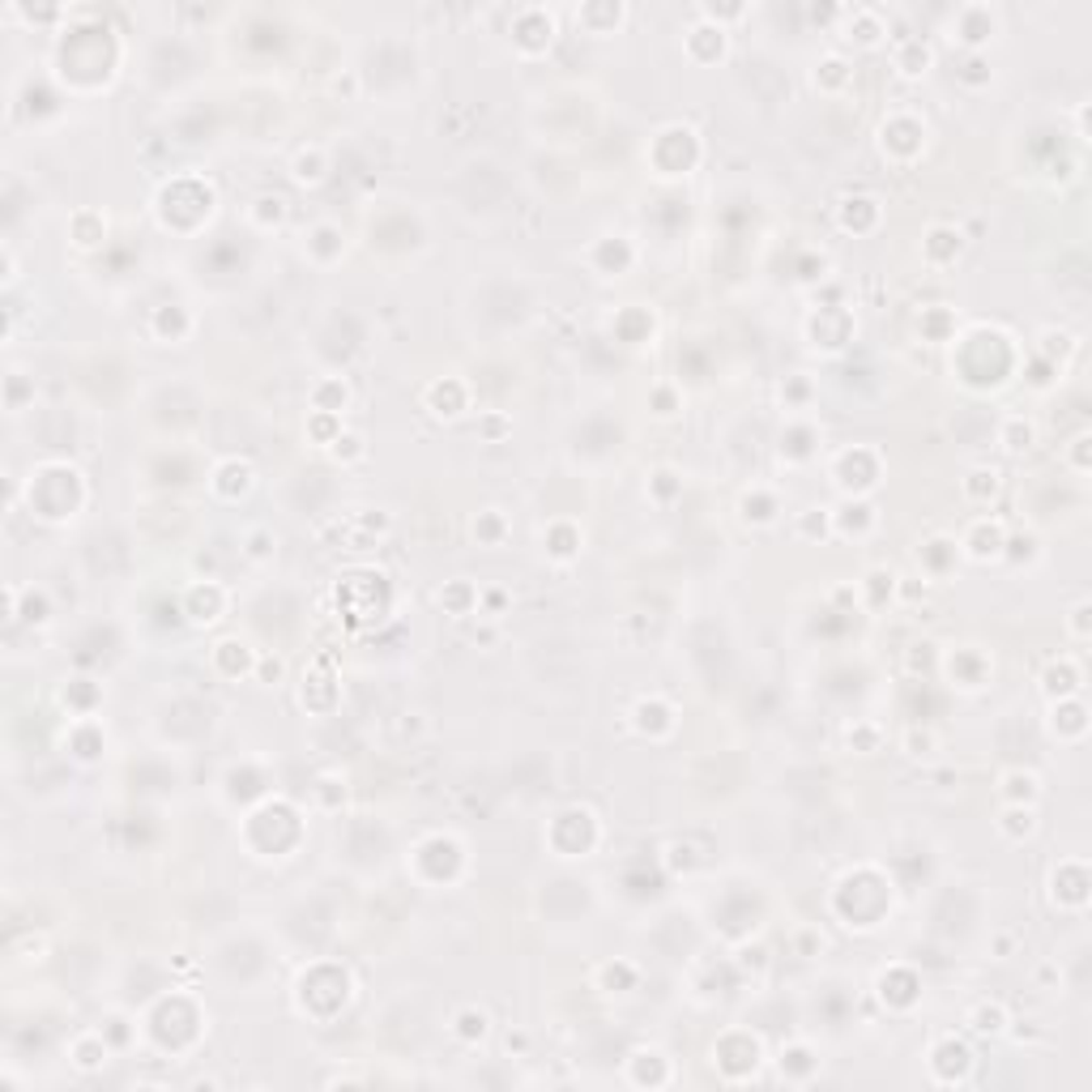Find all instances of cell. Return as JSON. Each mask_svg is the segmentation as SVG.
<instances>
[{
	"label": "cell",
	"instance_id": "cell-1",
	"mask_svg": "<svg viewBox=\"0 0 1092 1092\" xmlns=\"http://www.w3.org/2000/svg\"><path fill=\"white\" fill-rule=\"evenodd\" d=\"M1003 17L990 4H961L947 22V43H961L965 57H986V48L999 39Z\"/></svg>",
	"mask_w": 1092,
	"mask_h": 1092
},
{
	"label": "cell",
	"instance_id": "cell-2",
	"mask_svg": "<svg viewBox=\"0 0 1092 1092\" xmlns=\"http://www.w3.org/2000/svg\"><path fill=\"white\" fill-rule=\"evenodd\" d=\"M939 675L947 679V688L981 691L994 675V657L981 644H952V649L939 653Z\"/></svg>",
	"mask_w": 1092,
	"mask_h": 1092
},
{
	"label": "cell",
	"instance_id": "cell-3",
	"mask_svg": "<svg viewBox=\"0 0 1092 1092\" xmlns=\"http://www.w3.org/2000/svg\"><path fill=\"white\" fill-rule=\"evenodd\" d=\"M956 547H961V560H969V564L1003 560V547H1007V520L990 517V513H978V517L961 529Z\"/></svg>",
	"mask_w": 1092,
	"mask_h": 1092
},
{
	"label": "cell",
	"instance_id": "cell-4",
	"mask_svg": "<svg viewBox=\"0 0 1092 1092\" xmlns=\"http://www.w3.org/2000/svg\"><path fill=\"white\" fill-rule=\"evenodd\" d=\"M1037 688L1045 700H1067V695H1084V662L1076 653H1058L1041 666Z\"/></svg>",
	"mask_w": 1092,
	"mask_h": 1092
},
{
	"label": "cell",
	"instance_id": "cell-5",
	"mask_svg": "<svg viewBox=\"0 0 1092 1092\" xmlns=\"http://www.w3.org/2000/svg\"><path fill=\"white\" fill-rule=\"evenodd\" d=\"M896 146H909V159H921V150H926V120L918 112H892L879 124V154L892 159Z\"/></svg>",
	"mask_w": 1092,
	"mask_h": 1092
},
{
	"label": "cell",
	"instance_id": "cell-6",
	"mask_svg": "<svg viewBox=\"0 0 1092 1092\" xmlns=\"http://www.w3.org/2000/svg\"><path fill=\"white\" fill-rule=\"evenodd\" d=\"M112 1054L115 1050H112V1041L103 1037V1029H81V1033L68 1041V1050H64V1058H68V1067H73L77 1076H95V1071H103Z\"/></svg>",
	"mask_w": 1092,
	"mask_h": 1092
},
{
	"label": "cell",
	"instance_id": "cell-7",
	"mask_svg": "<svg viewBox=\"0 0 1092 1092\" xmlns=\"http://www.w3.org/2000/svg\"><path fill=\"white\" fill-rule=\"evenodd\" d=\"M252 487H256V469H252V461L223 457L214 469H210V491H214L218 500H227V504L243 500Z\"/></svg>",
	"mask_w": 1092,
	"mask_h": 1092
},
{
	"label": "cell",
	"instance_id": "cell-8",
	"mask_svg": "<svg viewBox=\"0 0 1092 1092\" xmlns=\"http://www.w3.org/2000/svg\"><path fill=\"white\" fill-rule=\"evenodd\" d=\"M1050 735H1054L1058 743H1067V748L1084 743V735H1089V708H1084L1080 695L1050 700Z\"/></svg>",
	"mask_w": 1092,
	"mask_h": 1092
},
{
	"label": "cell",
	"instance_id": "cell-9",
	"mask_svg": "<svg viewBox=\"0 0 1092 1092\" xmlns=\"http://www.w3.org/2000/svg\"><path fill=\"white\" fill-rule=\"evenodd\" d=\"M892 68H896V77H905V81H921V77L934 68V43L921 39V35H901V39L892 43Z\"/></svg>",
	"mask_w": 1092,
	"mask_h": 1092
},
{
	"label": "cell",
	"instance_id": "cell-10",
	"mask_svg": "<svg viewBox=\"0 0 1092 1092\" xmlns=\"http://www.w3.org/2000/svg\"><path fill=\"white\" fill-rule=\"evenodd\" d=\"M346 252V230L338 223H329V218H321V223H312V227L303 230V256L312 261V265H321V269H329L338 256Z\"/></svg>",
	"mask_w": 1092,
	"mask_h": 1092
},
{
	"label": "cell",
	"instance_id": "cell-11",
	"mask_svg": "<svg viewBox=\"0 0 1092 1092\" xmlns=\"http://www.w3.org/2000/svg\"><path fill=\"white\" fill-rule=\"evenodd\" d=\"M781 495H777V487H764V482H751L748 491L739 495V517L743 525L751 529H768V525H777L781 520Z\"/></svg>",
	"mask_w": 1092,
	"mask_h": 1092
},
{
	"label": "cell",
	"instance_id": "cell-12",
	"mask_svg": "<svg viewBox=\"0 0 1092 1092\" xmlns=\"http://www.w3.org/2000/svg\"><path fill=\"white\" fill-rule=\"evenodd\" d=\"M1071 875L1076 879H1063L1058 866L1050 870V905L1063 909V914H1084V905H1089V866L1080 863Z\"/></svg>",
	"mask_w": 1092,
	"mask_h": 1092
},
{
	"label": "cell",
	"instance_id": "cell-13",
	"mask_svg": "<svg viewBox=\"0 0 1092 1092\" xmlns=\"http://www.w3.org/2000/svg\"><path fill=\"white\" fill-rule=\"evenodd\" d=\"M64 751L81 764H95L99 751H108V735L99 726V717H73L68 730H64Z\"/></svg>",
	"mask_w": 1092,
	"mask_h": 1092
},
{
	"label": "cell",
	"instance_id": "cell-14",
	"mask_svg": "<svg viewBox=\"0 0 1092 1092\" xmlns=\"http://www.w3.org/2000/svg\"><path fill=\"white\" fill-rule=\"evenodd\" d=\"M961 252H965V235H961V227H952V223H934V227H926L921 256H926V265H930V269H947Z\"/></svg>",
	"mask_w": 1092,
	"mask_h": 1092
},
{
	"label": "cell",
	"instance_id": "cell-15",
	"mask_svg": "<svg viewBox=\"0 0 1092 1092\" xmlns=\"http://www.w3.org/2000/svg\"><path fill=\"white\" fill-rule=\"evenodd\" d=\"M777 1071H781L786 1084H811V1080L819 1076V1054H815V1045H811V1041H790V1045H781Z\"/></svg>",
	"mask_w": 1092,
	"mask_h": 1092
},
{
	"label": "cell",
	"instance_id": "cell-16",
	"mask_svg": "<svg viewBox=\"0 0 1092 1092\" xmlns=\"http://www.w3.org/2000/svg\"><path fill=\"white\" fill-rule=\"evenodd\" d=\"M994 794L1003 806H1037L1041 803V777L1033 768H1007V773H999Z\"/></svg>",
	"mask_w": 1092,
	"mask_h": 1092
},
{
	"label": "cell",
	"instance_id": "cell-17",
	"mask_svg": "<svg viewBox=\"0 0 1092 1092\" xmlns=\"http://www.w3.org/2000/svg\"><path fill=\"white\" fill-rule=\"evenodd\" d=\"M854 589H858V606H863V611H883V602L892 606V602L901 598V573H892V568L879 564V568H870Z\"/></svg>",
	"mask_w": 1092,
	"mask_h": 1092
},
{
	"label": "cell",
	"instance_id": "cell-18",
	"mask_svg": "<svg viewBox=\"0 0 1092 1092\" xmlns=\"http://www.w3.org/2000/svg\"><path fill=\"white\" fill-rule=\"evenodd\" d=\"M999 491H1003V474L994 465H969L961 478V500L969 509H990L999 500Z\"/></svg>",
	"mask_w": 1092,
	"mask_h": 1092
},
{
	"label": "cell",
	"instance_id": "cell-19",
	"mask_svg": "<svg viewBox=\"0 0 1092 1092\" xmlns=\"http://www.w3.org/2000/svg\"><path fill=\"white\" fill-rule=\"evenodd\" d=\"M965 1025H969V1033H978V1037H1007V1029H1012L1016 1020H1012V1012H1007L1003 999H978V1003L965 1012Z\"/></svg>",
	"mask_w": 1092,
	"mask_h": 1092
},
{
	"label": "cell",
	"instance_id": "cell-20",
	"mask_svg": "<svg viewBox=\"0 0 1092 1092\" xmlns=\"http://www.w3.org/2000/svg\"><path fill=\"white\" fill-rule=\"evenodd\" d=\"M994 440H999V449H1003L1007 457H1025V453L1037 444V423L1029 414H1003Z\"/></svg>",
	"mask_w": 1092,
	"mask_h": 1092
},
{
	"label": "cell",
	"instance_id": "cell-21",
	"mask_svg": "<svg viewBox=\"0 0 1092 1092\" xmlns=\"http://www.w3.org/2000/svg\"><path fill=\"white\" fill-rule=\"evenodd\" d=\"M350 385H346V376H321L316 385H312V393H307V405H312V414H329V418H342L346 410H350Z\"/></svg>",
	"mask_w": 1092,
	"mask_h": 1092
},
{
	"label": "cell",
	"instance_id": "cell-22",
	"mask_svg": "<svg viewBox=\"0 0 1092 1092\" xmlns=\"http://www.w3.org/2000/svg\"><path fill=\"white\" fill-rule=\"evenodd\" d=\"M449 1033H453V1041L469 1045V1050H474V1045H482V1041L491 1037V1012H487V1007H478V1003H465V1007L453 1012Z\"/></svg>",
	"mask_w": 1092,
	"mask_h": 1092
},
{
	"label": "cell",
	"instance_id": "cell-23",
	"mask_svg": "<svg viewBox=\"0 0 1092 1092\" xmlns=\"http://www.w3.org/2000/svg\"><path fill=\"white\" fill-rule=\"evenodd\" d=\"M290 179L299 188H321L329 179V150L325 146H299L290 159Z\"/></svg>",
	"mask_w": 1092,
	"mask_h": 1092
},
{
	"label": "cell",
	"instance_id": "cell-24",
	"mask_svg": "<svg viewBox=\"0 0 1092 1092\" xmlns=\"http://www.w3.org/2000/svg\"><path fill=\"white\" fill-rule=\"evenodd\" d=\"M939 560H947V568L961 560V547H956V538H947V534H930L926 542H918V568L926 580H943V564Z\"/></svg>",
	"mask_w": 1092,
	"mask_h": 1092
},
{
	"label": "cell",
	"instance_id": "cell-25",
	"mask_svg": "<svg viewBox=\"0 0 1092 1092\" xmlns=\"http://www.w3.org/2000/svg\"><path fill=\"white\" fill-rule=\"evenodd\" d=\"M423 405L436 414V418H461L465 414V405H469V389L449 376V398H444V380H436V385H427V393H423Z\"/></svg>",
	"mask_w": 1092,
	"mask_h": 1092
},
{
	"label": "cell",
	"instance_id": "cell-26",
	"mask_svg": "<svg viewBox=\"0 0 1092 1092\" xmlns=\"http://www.w3.org/2000/svg\"><path fill=\"white\" fill-rule=\"evenodd\" d=\"M243 218H248L256 230H274L290 218V201L287 197H278V192H261V197H252V201H248Z\"/></svg>",
	"mask_w": 1092,
	"mask_h": 1092
},
{
	"label": "cell",
	"instance_id": "cell-27",
	"mask_svg": "<svg viewBox=\"0 0 1092 1092\" xmlns=\"http://www.w3.org/2000/svg\"><path fill=\"white\" fill-rule=\"evenodd\" d=\"M239 555H243V564H252V568L269 564V560L278 555V534H274L269 525H248L243 538H239Z\"/></svg>",
	"mask_w": 1092,
	"mask_h": 1092
},
{
	"label": "cell",
	"instance_id": "cell-28",
	"mask_svg": "<svg viewBox=\"0 0 1092 1092\" xmlns=\"http://www.w3.org/2000/svg\"><path fill=\"white\" fill-rule=\"evenodd\" d=\"M469 534H474V542H478V547L495 551V547H504V542H509L513 520L504 517V509H482L478 517L469 520Z\"/></svg>",
	"mask_w": 1092,
	"mask_h": 1092
},
{
	"label": "cell",
	"instance_id": "cell-29",
	"mask_svg": "<svg viewBox=\"0 0 1092 1092\" xmlns=\"http://www.w3.org/2000/svg\"><path fill=\"white\" fill-rule=\"evenodd\" d=\"M994 828H999V837L1012 841V845L1029 841L1037 832V806H1003L999 819H994Z\"/></svg>",
	"mask_w": 1092,
	"mask_h": 1092
},
{
	"label": "cell",
	"instance_id": "cell-30",
	"mask_svg": "<svg viewBox=\"0 0 1092 1092\" xmlns=\"http://www.w3.org/2000/svg\"><path fill=\"white\" fill-rule=\"evenodd\" d=\"M901 751H905L909 760H921V764H926V760H939L943 739H939L934 726H918V721H914V726L901 730Z\"/></svg>",
	"mask_w": 1092,
	"mask_h": 1092
},
{
	"label": "cell",
	"instance_id": "cell-31",
	"mask_svg": "<svg viewBox=\"0 0 1092 1092\" xmlns=\"http://www.w3.org/2000/svg\"><path fill=\"white\" fill-rule=\"evenodd\" d=\"M794 534H799L803 542L832 538V509H828V504H806L803 513H794Z\"/></svg>",
	"mask_w": 1092,
	"mask_h": 1092
},
{
	"label": "cell",
	"instance_id": "cell-32",
	"mask_svg": "<svg viewBox=\"0 0 1092 1092\" xmlns=\"http://www.w3.org/2000/svg\"><path fill=\"white\" fill-rule=\"evenodd\" d=\"M440 606H444L453 619H469V615H478V589H474L469 580H453V585L440 589Z\"/></svg>",
	"mask_w": 1092,
	"mask_h": 1092
},
{
	"label": "cell",
	"instance_id": "cell-33",
	"mask_svg": "<svg viewBox=\"0 0 1092 1092\" xmlns=\"http://www.w3.org/2000/svg\"><path fill=\"white\" fill-rule=\"evenodd\" d=\"M108 239V218L99 210H77L73 214V243L77 248H99Z\"/></svg>",
	"mask_w": 1092,
	"mask_h": 1092
},
{
	"label": "cell",
	"instance_id": "cell-34",
	"mask_svg": "<svg viewBox=\"0 0 1092 1092\" xmlns=\"http://www.w3.org/2000/svg\"><path fill=\"white\" fill-rule=\"evenodd\" d=\"M819 68H824V77H828V81H824V86H815V90H819V95H828V99H832V95H841V90L854 81V64H850L845 57H837V52H828V57L819 60V64H815V73H819Z\"/></svg>",
	"mask_w": 1092,
	"mask_h": 1092
},
{
	"label": "cell",
	"instance_id": "cell-35",
	"mask_svg": "<svg viewBox=\"0 0 1092 1092\" xmlns=\"http://www.w3.org/2000/svg\"><path fill=\"white\" fill-rule=\"evenodd\" d=\"M683 491V478H679V469H670V465H657L653 474H649V487H644V495H653V504H670L675 495Z\"/></svg>",
	"mask_w": 1092,
	"mask_h": 1092
},
{
	"label": "cell",
	"instance_id": "cell-36",
	"mask_svg": "<svg viewBox=\"0 0 1092 1092\" xmlns=\"http://www.w3.org/2000/svg\"><path fill=\"white\" fill-rule=\"evenodd\" d=\"M649 405H653L657 418H675V414L683 410V389L670 385V380H657V385L649 389Z\"/></svg>",
	"mask_w": 1092,
	"mask_h": 1092
},
{
	"label": "cell",
	"instance_id": "cell-37",
	"mask_svg": "<svg viewBox=\"0 0 1092 1092\" xmlns=\"http://www.w3.org/2000/svg\"><path fill=\"white\" fill-rule=\"evenodd\" d=\"M1063 628H1067V640H1071V644H1089L1092 640V602L1089 598H1080V602L1067 611Z\"/></svg>",
	"mask_w": 1092,
	"mask_h": 1092
},
{
	"label": "cell",
	"instance_id": "cell-38",
	"mask_svg": "<svg viewBox=\"0 0 1092 1092\" xmlns=\"http://www.w3.org/2000/svg\"><path fill=\"white\" fill-rule=\"evenodd\" d=\"M1089 449H1092V436L1089 431H1076L1071 440H1067V449H1063V465L1076 474V478H1084L1092 469V461H1089Z\"/></svg>",
	"mask_w": 1092,
	"mask_h": 1092
},
{
	"label": "cell",
	"instance_id": "cell-39",
	"mask_svg": "<svg viewBox=\"0 0 1092 1092\" xmlns=\"http://www.w3.org/2000/svg\"><path fill=\"white\" fill-rule=\"evenodd\" d=\"M283 675H287V662H283V657H274V653H261V657H256V670H252L256 683L274 688V683H283Z\"/></svg>",
	"mask_w": 1092,
	"mask_h": 1092
},
{
	"label": "cell",
	"instance_id": "cell-40",
	"mask_svg": "<svg viewBox=\"0 0 1092 1092\" xmlns=\"http://www.w3.org/2000/svg\"><path fill=\"white\" fill-rule=\"evenodd\" d=\"M513 1050H517V1054H525V1050H529V1037L513 1033V1029H509V1033H504V1054H513Z\"/></svg>",
	"mask_w": 1092,
	"mask_h": 1092
}]
</instances>
